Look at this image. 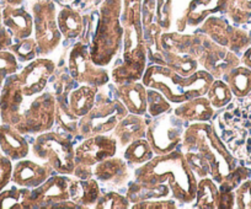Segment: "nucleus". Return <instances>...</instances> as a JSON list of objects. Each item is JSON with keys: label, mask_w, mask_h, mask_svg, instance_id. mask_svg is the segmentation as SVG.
Returning <instances> with one entry per match:
<instances>
[{"label": "nucleus", "mask_w": 251, "mask_h": 209, "mask_svg": "<svg viewBox=\"0 0 251 209\" xmlns=\"http://www.w3.org/2000/svg\"><path fill=\"white\" fill-rule=\"evenodd\" d=\"M8 49L13 52L19 63H30L38 57L37 42L33 36L15 41V43H11Z\"/></svg>", "instance_id": "nucleus-35"}, {"label": "nucleus", "mask_w": 251, "mask_h": 209, "mask_svg": "<svg viewBox=\"0 0 251 209\" xmlns=\"http://www.w3.org/2000/svg\"><path fill=\"white\" fill-rule=\"evenodd\" d=\"M69 192L72 201L80 206V208H94L98 199L102 194L98 180L94 177L80 180L74 177L73 175L69 182Z\"/></svg>", "instance_id": "nucleus-26"}, {"label": "nucleus", "mask_w": 251, "mask_h": 209, "mask_svg": "<svg viewBox=\"0 0 251 209\" xmlns=\"http://www.w3.org/2000/svg\"><path fill=\"white\" fill-rule=\"evenodd\" d=\"M199 31L208 36L214 42L230 49L236 56H241L246 48L251 46L250 32L239 26L231 25L228 19L222 16L209 15L200 26Z\"/></svg>", "instance_id": "nucleus-14"}, {"label": "nucleus", "mask_w": 251, "mask_h": 209, "mask_svg": "<svg viewBox=\"0 0 251 209\" xmlns=\"http://www.w3.org/2000/svg\"><path fill=\"white\" fill-rule=\"evenodd\" d=\"M93 175L103 188H122L131 180V167L123 158L115 155L96 164Z\"/></svg>", "instance_id": "nucleus-17"}, {"label": "nucleus", "mask_w": 251, "mask_h": 209, "mask_svg": "<svg viewBox=\"0 0 251 209\" xmlns=\"http://www.w3.org/2000/svg\"><path fill=\"white\" fill-rule=\"evenodd\" d=\"M248 97H249V98H250V101H251V93H250V95H249V96H248Z\"/></svg>", "instance_id": "nucleus-51"}, {"label": "nucleus", "mask_w": 251, "mask_h": 209, "mask_svg": "<svg viewBox=\"0 0 251 209\" xmlns=\"http://www.w3.org/2000/svg\"><path fill=\"white\" fill-rule=\"evenodd\" d=\"M11 172H13V162L4 154L0 155V192L11 184Z\"/></svg>", "instance_id": "nucleus-44"}, {"label": "nucleus", "mask_w": 251, "mask_h": 209, "mask_svg": "<svg viewBox=\"0 0 251 209\" xmlns=\"http://www.w3.org/2000/svg\"><path fill=\"white\" fill-rule=\"evenodd\" d=\"M116 93L128 112L147 115V86L142 80L117 84Z\"/></svg>", "instance_id": "nucleus-24"}, {"label": "nucleus", "mask_w": 251, "mask_h": 209, "mask_svg": "<svg viewBox=\"0 0 251 209\" xmlns=\"http://www.w3.org/2000/svg\"><path fill=\"white\" fill-rule=\"evenodd\" d=\"M224 14L235 25H245L251 20V0H226Z\"/></svg>", "instance_id": "nucleus-34"}, {"label": "nucleus", "mask_w": 251, "mask_h": 209, "mask_svg": "<svg viewBox=\"0 0 251 209\" xmlns=\"http://www.w3.org/2000/svg\"><path fill=\"white\" fill-rule=\"evenodd\" d=\"M183 154H185L188 166L191 167V170L195 172L197 179L200 180L202 177L211 176V166H209L208 163L201 155L194 153V151H183Z\"/></svg>", "instance_id": "nucleus-41"}, {"label": "nucleus", "mask_w": 251, "mask_h": 209, "mask_svg": "<svg viewBox=\"0 0 251 209\" xmlns=\"http://www.w3.org/2000/svg\"><path fill=\"white\" fill-rule=\"evenodd\" d=\"M188 124L190 123H186L183 119L176 116L173 110L158 117H151L146 138L154 154L165 155L177 149Z\"/></svg>", "instance_id": "nucleus-11"}, {"label": "nucleus", "mask_w": 251, "mask_h": 209, "mask_svg": "<svg viewBox=\"0 0 251 209\" xmlns=\"http://www.w3.org/2000/svg\"><path fill=\"white\" fill-rule=\"evenodd\" d=\"M234 208L251 209V179L243 181L234 189Z\"/></svg>", "instance_id": "nucleus-42"}, {"label": "nucleus", "mask_w": 251, "mask_h": 209, "mask_svg": "<svg viewBox=\"0 0 251 209\" xmlns=\"http://www.w3.org/2000/svg\"><path fill=\"white\" fill-rule=\"evenodd\" d=\"M173 112L186 123H194V122H211L216 116L217 110L212 106L208 97L202 95L178 103L175 109H173Z\"/></svg>", "instance_id": "nucleus-23"}, {"label": "nucleus", "mask_w": 251, "mask_h": 209, "mask_svg": "<svg viewBox=\"0 0 251 209\" xmlns=\"http://www.w3.org/2000/svg\"><path fill=\"white\" fill-rule=\"evenodd\" d=\"M123 0H102L96 10V26L91 36L90 56L94 63L107 67L117 59L123 45L121 23Z\"/></svg>", "instance_id": "nucleus-4"}, {"label": "nucleus", "mask_w": 251, "mask_h": 209, "mask_svg": "<svg viewBox=\"0 0 251 209\" xmlns=\"http://www.w3.org/2000/svg\"><path fill=\"white\" fill-rule=\"evenodd\" d=\"M118 144L112 134H96L84 138L75 146V167L73 176L86 180L94 176L93 169L102 160L115 156Z\"/></svg>", "instance_id": "nucleus-10"}, {"label": "nucleus", "mask_w": 251, "mask_h": 209, "mask_svg": "<svg viewBox=\"0 0 251 209\" xmlns=\"http://www.w3.org/2000/svg\"><path fill=\"white\" fill-rule=\"evenodd\" d=\"M160 42L168 68L183 76H190L199 70L200 31L196 33L163 32Z\"/></svg>", "instance_id": "nucleus-8"}, {"label": "nucleus", "mask_w": 251, "mask_h": 209, "mask_svg": "<svg viewBox=\"0 0 251 209\" xmlns=\"http://www.w3.org/2000/svg\"><path fill=\"white\" fill-rule=\"evenodd\" d=\"M33 37L37 42L38 56L47 57L60 46L63 36L57 23V6L53 0H35L31 4Z\"/></svg>", "instance_id": "nucleus-9"}, {"label": "nucleus", "mask_w": 251, "mask_h": 209, "mask_svg": "<svg viewBox=\"0 0 251 209\" xmlns=\"http://www.w3.org/2000/svg\"><path fill=\"white\" fill-rule=\"evenodd\" d=\"M122 158L131 169L142 166L155 156L147 138L137 139L122 149Z\"/></svg>", "instance_id": "nucleus-31"}, {"label": "nucleus", "mask_w": 251, "mask_h": 209, "mask_svg": "<svg viewBox=\"0 0 251 209\" xmlns=\"http://www.w3.org/2000/svg\"><path fill=\"white\" fill-rule=\"evenodd\" d=\"M250 23V31H249V32H250V35H251V20L250 21H249V23Z\"/></svg>", "instance_id": "nucleus-49"}, {"label": "nucleus", "mask_w": 251, "mask_h": 209, "mask_svg": "<svg viewBox=\"0 0 251 209\" xmlns=\"http://www.w3.org/2000/svg\"><path fill=\"white\" fill-rule=\"evenodd\" d=\"M223 80L228 84L234 97L245 98L251 93V69L243 64L231 69L223 76Z\"/></svg>", "instance_id": "nucleus-32"}, {"label": "nucleus", "mask_w": 251, "mask_h": 209, "mask_svg": "<svg viewBox=\"0 0 251 209\" xmlns=\"http://www.w3.org/2000/svg\"><path fill=\"white\" fill-rule=\"evenodd\" d=\"M173 110V103L156 89L147 88V115L149 117H158Z\"/></svg>", "instance_id": "nucleus-36"}, {"label": "nucleus", "mask_w": 251, "mask_h": 209, "mask_svg": "<svg viewBox=\"0 0 251 209\" xmlns=\"http://www.w3.org/2000/svg\"><path fill=\"white\" fill-rule=\"evenodd\" d=\"M154 23H158L164 32L171 31L173 26V0H154Z\"/></svg>", "instance_id": "nucleus-37"}, {"label": "nucleus", "mask_w": 251, "mask_h": 209, "mask_svg": "<svg viewBox=\"0 0 251 209\" xmlns=\"http://www.w3.org/2000/svg\"><path fill=\"white\" fill-rule=\"evenodd\" d=\"M35 159L50 165L55 174L73 175L75 167V146L73 137L66 132L47 131L37 134L31 144Z\"/></svg>", "instance_id": "nucleus-7"}, {"label": "nucleus", "mask_w": 251, "mask_h": 209, "mask_svg": "<svg viewBox=\"0 0 251 209\" xmlns=\"http://www.w3.org/2000/svg\"><path fill=\"white\" fill-rule=\"evenodd\" d=\"M0 151L11 162L27 158L31 151L30 143L21 132L8 123L0 124Z\"/></svg>", "instance_id": "nucleus-22"}, {"label": "nucleus", "mask_w": 251, "mask_h": 209, "mask_svg": "<svg viewBox=\"0 0 251 209\" xmlns=\"http://www.w3.org/2000/svg\"><path fill=\"white\" fill-rule=\"evenodd\" d=\"M60 1H63V3H66V5H71L73 6L76 4V0H60Z\"/></svg>", "instance_id": "nucleus-48"}, {"label": "nucleus", "mask_w": 251, "mask_h": 209, "mask_svg": "<svg viewBox=\"0 0 251 209\" xmlns=\"http://www.w3.org/2000/svg\"><path fill=\"white\" fill-rule=\"evenodd\" d=\"M99 86L78 84L71 90L68 95V103L71 112L78 118L85 116L95 103Z\"/></svg>", "instance_id": "nucleus-28"}, {"label": "nucleus", "mask_w": 251, "mask_h": 209, "mask_svg": "<svg viewBox=\"0 0 251 209\" xmlns=\"http://www.w3.org/2000/svg\"><path fill=\"white\" fill-rule=\"evenodd\" d=\"M128 114V110L116 93L115 84H106L99 88L93 109L79 119L78 138L111 133L118 122Z\"/></svg>", "instance_id": "nucleus-6"}, {"label": "nucleus", "mask_w": 251, "mask_h": 209, "mask_svg": "<svg viewBox=\"0 0 251 209\" xmlns=\"http://www.w3.org/2000/svg\"><path fill=\"white\" fill-rule=\"evenodd\" d=\"M213 80V76L204 69L183 76L166 66H147L142 78V83L147 88L161 91L173 105L206 95Z\"/></svg>", "instance_id": "nucleus-5"}, {"label": "nucleus", "mask_w": 251, "mask_h": 209, "mask_svg": "<svg viewBox=\"0 0 251 209\" xmlns=\"http://www.w3.org/2000/svg\"><path fill=\"white\" fill-rule=\"evenodd\" d=\"M163 32V28L155 23L143 27V38L147 48V63H148V66H166L160 42Z\"/></svg>", "instance_id": "nucleus-30"}, {"label": "nucleus", "mask_w": 251, "mask_h": 209, "mask_svg": "<svg viewBox=\"0 0 251 209\" xmlns=\"http://www.w3.org/2000/svg\"><path fill=\"white\" fill-rule=\"evenodd\" d=\"M240 62L243 66L248 67L249 69H251V46L249 48H246V50L241 54Z\"/></svg>", "instance_id": "nucleus-46"}, {"label": "nucleus", "mask_w": 251, "mask_h": 209, "mask_svg": "<svg viewBox=\"0 0 251 209\" xmlns=\"http://www.w3.org/2000/svg\"><path fill=\"white\" fill-rule=\"evenodd\" d=\"M57 23L63 38L78 40L85 32L88 18L73 6L63 5L57 14Z\"/></svg>", "instance_id": "nucleus-25"}, {"label": "nucleus", "mask_w": 251, "mask_h": 209, "mask_svg": "<svg viewBox=\"0 0 251 209\" xmlns=\"http://www.w3.org/2000/svg\"><path fill=\"white\" fill-rule=\"evenodd\" d=\"M1 154H3V153H1V151H0V155H1Z\"/></svg>", "instance_id": "nucleus-52"}, {"label": "nucleus", "mask_w": 251, "mask_h": 209, "mask_svg": "<svg viewBox=\"0 0 251 209\" xmlns=\"http://www.w3.org/2000/svg\"><path fill=\"white\" fill-rule=\"evenodd\" d=\"M132 203L127 198L126 194L118 193L117 191L110 189L100 196L96 204L94 206L95 209H128L131 208Z\"/></svg>", "instance_id": "nucleus-38"}, {"label": "nucleus", "mask_w": 251, "mask_h": 209, "mask_svg": "<svg viewBox=\"0 0 251 209\" xmlns=\"http://www.w3.org/2000/svg\"><path fill=\"white\" fill-rule=\"evenodd\" d=\"M206 96L216 110L224 109L233 101L234 95L230 88L223 79H214L209 86Z\"/></svg>", "instance_id": "nucleus-33"}, {"label": "nucleus", "mask_w": 251, "mask_h": 209, "mask_svg": "<svg viewBox=\"0 0 251 209\" xmlns=\"http://www.w3.org/2000/svg\"><path fill=\"white\" fill-rule=\"evenodd\" d=\"M1 122L11 124L25 134L50 131L55 123V96L45 90L35 96H25L15 76L10 75L0 93Z\"/></svg>", "instance_id": "nucleus-1"}, {"label": "nucleus", "mask_w": 251, "mask_h": 209, "mask_svg": "<svg viewBox=\"0 0 251 209\" xmlns=\"http://www.w3.org/2000/svg\"><path fill=\"white\" fill-rule=\"evenodd\" d=\"M54 174V170L46 163L24 158L13 164L11 184L25 188H35Z\"/></svg>", "instance_id": "nucleus-19"}, {"label": "nucleus", "mask_w": 251, "mask_h": 209, "mask_svg": "<svg viewBox=\"0 0 251 209\" xmlns=\"http://www.w3.org/2000/svg\"><path fill=\"white\" fill-rule=\"evenodd\" d=\"M25 187L11 185L0 192V209H24L23 201Z\"/></svg>", "instance_id": "nucleus-39"}, {"label": "nucleus", "mask_w": 251, "mask_h": 209, "mask_svg": "<svg viewBox=\"0 0 251 209\" xmlns=\"http://www.w3.org/2000/svg\"><path fill=\"white\" fill-rule=\"evenodd\" d=\"M226 0H191L182 16L176 19V31L185 32L187 28L195 30L202 25L209 15L226 11Z\"/></svg>", "instance_id": "nucleus-18"}, {"label": "nucleus", "mask_w": 251, "mask_h": 209, "mask_svg": "<svg viewBox=\"0 0 251 209\" xmlns=\"http://www.w3.org/2000/svg\"><path fill=\"white\" fill-rule=\"evenodd\" d=\"M57 69L54 61L47 57H37L27 64L20 73H15L16 81L25 96H35L47 89L50 78Z\"/></svg>", "instance_id": "nucleus-16"}, {"label": "nucleus", "mask_w": 251, "mask_h": 209, "mask_svg": "<svg viewBox=\"0 0 251 209\" xmlns=\"http://www.w3.org/2000/svg\"><path fill=\"white\" fill-rule=\"evenodd\" d=\"M133 180L149 185H166L173 198L180 204H191L196 198L199 179L186 162L182 151L174 150L155 155L151 160L133 170Z\"/></svg>", "instance_id": "nucleus-2"}, {"label": "nucleus", "mask_w": 251, "mask_h": 209, "mask_svg": "<svg viewBox=\"0 0 251 209\" xmlns=\"http://www.w3.org/2000/svg\"><path fill=\"white\" fill-rule=\"evenodd\" d=\"M181 145L183 151L197 153L208 163L211 177L218 185L238 166V159L226 148L211 122H194L188 124Z\"/></svg>", "instance_id": "nucleus-3"}, {"label": "nucleus", "mask_w": 251, "mask_h": 209, "mask_svg": "<svg viewBox=\"0 0 251 209\" xmlns=\"http://www.w3.org/2000/svg\"><path fill=\"white\" fill-rule=\"evenodd\" d=\"M14 38L8 28L5 27L3 23V16H1V8H0V50H5L13 43Z\"/></svg>", "instance_id": "nucleus-45"}, {"label": "nucleus", "mask_w": 251, "mask_h": 209, "mask_svg": "<svg viewBox=\"0 0 251 209\" xmlns=\"http://www.w3.org/2000/svg\"><path fill=\"white\" fill-rule=\"evenodd\" d=\"M219 198L218 184L211 176L202 177L197 182L196 198L190 206L196 209H218Z\"/></svg>", "instance_id": "nucleus-29"}, {"label": "nucleus", "mask_w": 251, "mask_h": 209, "mask_svg": "<svg viewBox=\"0 0 251 209\" xmlns=\"http://www.w3.org/2000/svg\"><path fill=\"white\" fill-rule=\"evenodd\" d=\"M67 68L78 84L101 88L111 81V75L106 67L94 63L90 56V43L84 41H76L71 48Z\"/></svg>", "instance_id": "nucleus-12"}, {"label": "nucleus", "mask_w": 251, "mask_h": 209, "mask_svg": "<svg viewBox=\"0 0 251 209\" xmlns=\"http://www.w3.org/2000/svg\"><path fill=\"white\" fill-rule=\"evenodd\" d=\"M72 175H53L35 188H25L24 209H52L54 204L71 199L69 182Z\"/></svg>", "instance_id": "nucleus-15"}, {"label": "nucleus", "mask_w": 251, "mask_h": 209, "mask_svg": "<svg viewBox=\"0 0 251 209\" xmlns=\"http://www.w3.org/2000/svg\"><path fill=\"white\" fill-rule=\"evenodd\" d=\"M149 119L151 118L146 115H136L131 112L123 117L111 132L117 140L118 148L123 149L137 139L146 138Z\"/></svg>", "instance_id": "nucleus-21"}, {"label": "nucleus", "mask_w": 251, "mask_h": 209, "mask_svg": "<svg viewBox=\"0 0 251 209\" xmlns=\"http://www.w3.org/2000/svg\"><path fill=\"white\" fill-rule=\"evenodd\" d=\"M5 4H10V5H21L24 3V0H4Z\"/></svg>", "instance_id": "nucleus-47"}, {"label": "nucleus", "mask_w": 251, "mask_h": 209, "mask_svg": "<svg viewBox=\"0 0 251 209\" xmlns=\"http://www.w3.org/2000/svg\"><path fill=\"white\" fill-rule=\"evenodd\" d=\"M197 61L200 67L208 71L214 79H223L231 69L241 64L239 56L224 46L214 42L201 31Z\"/></svg>", "instance_id": "nucleus-13"}, {"label": "nucleus", "mask_w": 251, "mask_h": 209, "mask_svg": "<svg viewBox=\"0 0 251 209\" xmlns=\"http://www.w3.org/2000/svg\"><path fill=\"white\" fill-rule=\"evenodd\" d=\"M19 61L9 49L0 50V89L3 88L6 79L18 73Z\"/></svg>", "instance_id": "nucleus-40"}, {"label": "nucleus", "mask_w": 251, "mask_h": 209, "mask_svg": "<svg viewBox=\"0 0 251 209\" xmlns=\"http://www.w3.org/2000/svg\"><path fill=\"white\" fill-rule=\"evenodd\" d=\"M3 23L9 32L13 36L14 41L24 40L33 36V18L32 14L21 5H10L5 4L1 8Z\"/></svg>", "instance_id": "nucleus-20"}, {"label": "nucleus", "mask_w": 251, "mask_h": 209, "mask_svg": "<svg viewBox=\"0 0 251 209\" xmlns=\"http://www.w3.org/2000/svg\"><path fill=\"white\" fill-rule=\"evenodd\" d=\"M178 207V202L174 198H159L142 201L138 203L132 204L133 209H176Z\"/></svg>", "instance_id": "nucleus-43"}, {"label": "nucleus", "mask_w": 251, "mask_h": 209, "mask_svg": "<svg viewBox=\"0 0 251 209\" xmlns=\"http://www.w3.org/2000/svg\"><path fill=\"white\" fill-rule=\"evenodd\" d=\"M126 196L132 204L148 199L173 198L170 187L166 185H149L136 180H129L126 188Z\"/></svg>", "instance_id": "nucleus-27"}, {"label": "nucleus", "mask_w": 251, "mask_h": 209, "mask_svg": "<svg viewBox=\"0 0 251 209\" xmlns=\"http://www.w3.org/2000/svg\"><path fill=\"white\" fill-rule=\"evenodd\" d=\"M0 122H1V109H0Z\"/></svg>", "instance_id": "nucleus-50"}]
</instances>
